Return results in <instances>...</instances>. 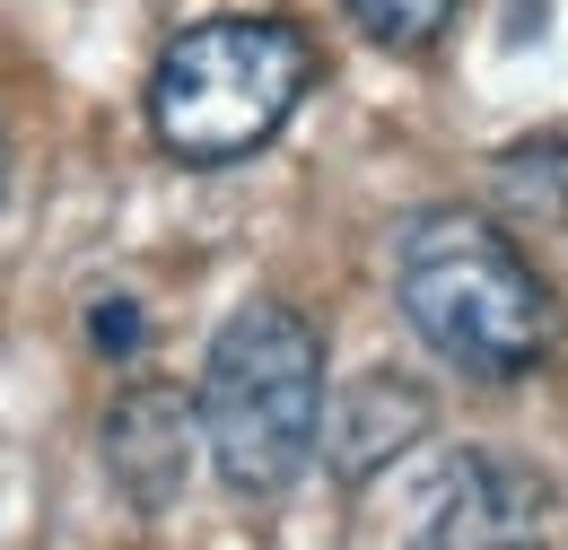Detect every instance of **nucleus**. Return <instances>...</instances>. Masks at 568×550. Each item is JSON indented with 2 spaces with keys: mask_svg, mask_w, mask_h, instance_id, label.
<instances>
[{
  "mask_svg": "<svg viewBox=\"0 0 568 550\" xmlns=\"http://www.w3.org/2000/svg\"><path fill=\"white\" fill-rule=\"evenodd\" d=\"M193 446H202V428H193V403H184L175 385H132V394L105 411V472H114V489H123L141 516H158V507L184 498Z\"/></svg>",
  "mask_w": 568,
  "mask_h": 550,
  "instance_id": "39448f33",
  "label": "nucleus"
},
{
  "mask_svg": "<svg viewBox=\"0 0 568 550\" xmlns=\"http://www.w3.org/2000/svg\"><path fill=\"white\" fill-rule=\"evenodd\" d=\"M342 9L358 18L367 44H385V53H428V44L455 27L464 0H342Z\"/></svg>",
  "mask_w": 568,
  "mask_h": 550,
  "instance_id": "6e6552de",
  "label": "nucleus"
},
{
  "mask_svg": "<svg viewBox=\"0 0 568 550\" xmlns=\"http://www.w3.org/2000/svg\"><path fill=\"white\" fill-rule=\"evenodd\" d=\"M315 88V44L288 18H202L149 70V132L184 166H236Z\"/></svg>",
  "mask_w": 568,
  "mask_h": 550,
  "instance_id": "7ed1b4c3",
  "label": "nucleus"
},
{
  "mask_svg": "<svg viewBox=\"0 0 568 550\" xmlns=\"http://www.w3.org/2000/svg\"><path fill=\"white\" fill-rule=\"evenodd\" d=\"M315 419H324V333L281 297L236 306L202 358L193 403L219 481L236 498H281L315 455Z\"/></svg>",
  "mask_w": 568,
  "mask_h": 550,
  "instance_id": "f03ea898",
  "label": "nucleus"
},
{
  "mask_svg": "<svg viewBox=\"0 0 568 550\" xmlns=\"http://www.w3.org/2000/svg\"><path fill=\"white\" fill-rule=\"evenodd\" d=\"M412 550H542V472L507 455H464Z\"/></svg>",
  "mask_w": 568,
  "mask_h": 550,
  "instance_id": "20e7f679",
  "label": "nucleus"
},
{
  "mask_svg": "<svg viewBox=\"0 0 568 550\" xmlns=\"http://www.w3.org/2000/svg\"><path fill=\"white\" fill-rule=\"evenodd\" d=\"M498 193L534 218H568V140H516L498 157Z\"/></svg>",
  "mask_w": 568,
  "mask_h": 550,
  "instance_id": "0eeeda50",
  "label": "nucleus"
},
{
  "mask_svg": "<svg viewBox=\"0 0 568 550\" xmlns=\"http://www.w3.org/2000/svg\"><path fill=\"white\" fill-rule=\"evenodd\" d=\"M420 428H428V394H420V385H394V376L351 385L333 411L315 419V437H324V455H333L342 481H367V472H376L385 455H403Z\"/></svg>",
  "mask_w": 568,
  "mask_h": 550,
  "instance_id": "423d86ee",
  "label": "nucleus"
},
{
  "mask_svg": "<svg viewBox=\"0 0 568 550\" xmlns=\"http://www.w3.org/2000/svg\"><path fill=\"white\" fill-rule=\"evenodd\" d=\"M0 193H9V140H0Z\"/></svg>",
  "mask_w": 568,
  "mask_h": 550,
  "instance_id": "9d476101",
  "label": "nucleus"
},
{
  "mask_svg": "<svg viewBox=\"0 0 568 550\" xmlns=\"http://www.w3.org/2000/svg\"><path fill=\"white\" fill-rule=\"evenodd\" d=\"M394 297L437 358H455L481 385L534 376L560 342V306L534 263L473 210H420L394 236Z\"/></svg>",
  "mask_w": 568,
  "mask_h": 550,
  "instance_id": "f257e3e1",
  "label": "nucleus"
},
{
  "mask_svg": "<svg viewBox=\"0 0 568 550\" xmlns=\"http://www.w3.org/2000/svg\"><path fill=\"white\" fill-rule=\"evenodd\" d=\"M88 342L132 358V349H141V306H132V297H97V306H88Z\"/></svg>",
  "mask_w": 568,
  "mask_h": 550,
  "instance_id": "1a4fd4ad",
  "label": "nucleus"
}]
</instances>
